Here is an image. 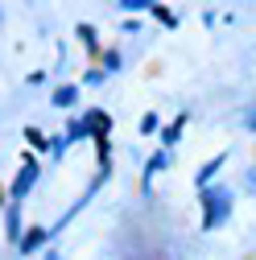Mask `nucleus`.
I'll list each match as a JSON object with an SVG mask.
<instances>
[{"mask_svg":"<svg viewBox=\"0 0 256 260\" xmlns=\"http://www.w3.org/2000/svg\"><path fill=\"white\" fill-rule=\"evenodd\" d=\"M203 207H207L203 227H219L223 219H228V211H232V194L228 190H203Z\"/></svg>","mask_w":256,"mask_h":260,"instance_id":"nucleus-1","label":"nucleus"},{"mask_svg":"<svg viewBox=\"0 0 256 260\" xmlns=\"http://www.w3.org/2000/svg\"><path fill=\"white\" fill-rule=\"evenodd\" d=\"M34 178H38V166H34V161H25V166H21V174H17V186H13V199H21V194H29V186H34Z\"/></svg>","mask_w":256,"mask_h":260,"instance_id":"nucleus-2","label":"nucleus"},{"mask_svg":"<svg viewBox=\"0 0 256 260\" xmlns=\"http://www.w3.org/2000/svg\"><path fill=\"white\" fill-rule=\"evenodd\" d=\"M108 128H112V120H108V112H91V116H87V133H91L95 141H100V137L108 133Z\"/></svg>","mask_w":256,"mask_h":260,"instance_id":"nucleus-3","label":"nucleus"},{"mask_svg":"<svg viewBox=\"0 0 256 260\" xmlns=\"http://www.w3.org/2000/svg\"><path fill=\"white\" fill-rule=\"evenodd\" d=\"M42 240H46V232H42V227H34V232H29V236L21 240V252H34V248H38Z\"/></svg>","mask_w":256,"mask_h":260,"instance_id":"nucleus-4","label":"nucleus"},{"mask_svg":"<svg viewBox=\"0 0 256 260\" xmlns=\"http://www.w3.org/2000/svg\"><path fill=\"white\" fill-rule=\"evenodd\" d=\"M54 104H58V108H71V104H75V87H62V91H54Z\"/></svg>","mask_w":256,"mask_h":260,"instance_id":"nucleus-5","label":"nucleus"},{"mask_svg":"<svg viewBox=\"0 0 256 260\" xmlns=\"http://www.w3.org/2000/svg\"><path fill=\"white\" fill-rule=\"evenodd\" d=\"M219 166H223V157H215V161H211V166H203V174H199V186H203V182H211V174H215Z\"/></svg>","mask_w":256,"mask_h":260,"instance_id":"nucleus-6","label":"nucleus"},{"mask_svg":"<svg viewBox=\"0 0 256 260\" xmlns=\"http://www.w3.org/2000/svg\"><path fill=\"white\" fill-rule=\"evenodd\" d=\"M145 5H153V0H124V9H145Z\"/></svg>","mask_w":256,"mask_h":260,"instance_id":"nucleus-7","label":"nucleus"},{"mask_svg":"<svg viewBox=\"0 0 256 260\" xmlns=\"http://www.w3.org/2000/svg\"><path fill=\"white\" fill-rule=\"evenodd\" d=\"M248 128H256V112H252V116H248Z\"/></svg>","mask_w":256,"mask_h":260,"instance_id":"nucleus-8","label":"nucleus"}]
</instances>
